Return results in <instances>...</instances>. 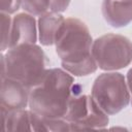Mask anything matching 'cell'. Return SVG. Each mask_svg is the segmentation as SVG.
Listing matches in <instances>:
<instances>
[{"instance_id": "1", "label": "cell", "mask_w": 132, "mask_h": 132, "mask_svg": "<svg viewBox=\"0 0 132 132\" xmlns=\"http://www.w3.org/2000/svg\"><path fill=\"white\" fill-rule=\"evenodd\" d=\"M93 39L86 23L67 18L56 41V53L64 70L73 76H87L97 71L98 65L92 55Z\"/></svg>"}, {"instance_id": "2", "label": "cell", "mask_w": 132, "mask_h": 132, "mask_svg": "<svg viewBox=\"0 0 132 132\" xmlns=\"http://www.w3.org/2000/svg\"><path fill=\"white\" fill-rule=\"evenodd\" d=\"M74 84V76L63 68H47L42 80L30 90L29 109L41 117L64 119Z\"/></svg>"}, {"instance_id": "3", "label": "cell", "mask_w": 132, "mask_h": 132, "mask_svg": "<svg viewBox=\"0 0 132 132\" xmlns=\"http://www.w3.org/2000/svg\"><path fill=\"white\" fill-rule=\"evenodd\" d=\"M1 78L18 80L31 90L42 80L50 61L41 46L33 43L8 48L1 54Z\"/></svg>"}, {"instance_id": "4", "label": "cell", "mask_w": 132, "mask_h": 132, "mask_svg": "<svg viewBox=\"0 0 132 132\" xmlns=\"http://www.w3.org/2000/svg\"><path fill=\"white\" fill-rule=\"evenodd\" d=\"M91 96L108 116L120 112L131 101L126 76L117 71L99 74L93 82Z\"/></svg>"}, {"instance_id": "5", "label": "cell", "mask_w": 132, "mask_h": 132, "mask_svg": "<svg viewBox=\"0 0 132 132\" xmlns=\"http://www.w3.org/2000/svg\"><path fill=\"white\" fill-rule=\"evenodd\" d=\"M64 119L69 123L71 131L104 129L109 123L108 114L91 95L81 94L80 86L75 84Z\"/></svg>"}, {"instance_id": "6", "label": "cell", "mask_w": 132, "mask_h": 132, "mask_svg": "<svg viewBox=\"0 0 132 132\" xmlns=\"http://www.w3.org/2000/svg\"><path fill=\"white\" fill-rule=\"evenodd\" d=\"M92 55L98 68L117 71L132 62V41L124 35L107 33L93 40Z\"/></svg>"}, {"instance_id": "7", "label": "cell", "mask_w": 132, "mask_h": 132, "mask_svg": "<svg viewBox=\"0 0 132 132\" xmlns=\"http://www.w3.org/2000/svg\"><path fill=\"white\" fill-rule=\"evenodd\" d=\"M30 90L22 82L9 77L1 78L0 107L5 110L22 109L29 105Z\"/></svg>"}, {"instance_id": "8", "label": "cell", "mask_w": 132, "mask_h": 132, "mask_svg": "<svg viewBox=\"0 0 132 132\" xmlns=\"http://www.w3.org/2000/svg\"><path fill=\"white\" fill-rule=\"evenodd\" d=\"M37 39L38 27L35 18L25 11L16 13L12 18L10 47L22 44H33L36 43Z\"/></svg>"}, {"instance_id": "9", "label": "cell", "mask_w": 132, "mask_h": 132, "mask_svg": "<svg viewBox=\"0 0 132 132\" xmlns=\"http://www.w3.org/2000/svg\"><path fill=\"white\" fill-rule=\"evenodd\" d=\"M101 11L111 27H126L132 22V0H103Z\"/></svg>"}, {"instance_id": "10", "label": "cell", "mask_w": 132, "mask_h": 132, "mask_svg": "<svg viewBox=\"0 0 132 132\" xmlns=\"http://www.w3.org/2000/svg\"><path fill=\"white\" fill-rule=\"evenodd\" d=\"M65 22V18L62 13L58 12H47L38 18V39L40 43L44 46H50L55 44L57 35Z\"/></svg>"}, {"instance_id": "11", "label": "cell", "mask_w": 132, "mask_h": 132, "mask_svg": "<svg viewBox=\"0 0 132 132\" xmlns=\"http://www.w3.org/2000/svg\"><path fill=\"white\" fill-rule=\"evenodd\" d=\"M3 131H32L30 109L5 110L1 108Z\"/></svg>"}, {"instance_id": "12", "label": "cell", "mask_w": 132, "mask_h": 132, "mask_svg": "<svg viewBox=\"0 0 132 132\" xmlns=\"http://www.w3.org/2000/svg\"><path fill=\"white\" fill-rule=\"evenodd\" d=\"M32 131H71L69 123L65 119H51L41 117L30 110Z\"/></svg>"}, {"instance_id": "13", "label": "cell", "mask_w": 132, "mask_h": 132, "mask_svg": "<svg viewBox=\"0 0 132 132\" xmlns=\"http://www.w3.org/2000/svg\"><path fill=\"white\" fill-rule=\"evenodd\" d=\"M22 8L33 16H41L51 12L48 0H22Z\"/></svg>"}, {"instance_id": "14", "label": "cell", "mask_w": 132, "mask_h": 132, "mask_svg": "<svg viewBox=\"0 0 132 132\" xmlns=\"http://www.w3.org/2000/svg\"><path fill=\"white\" fill-rule=\"evenodd\" d=\"M11 27H12V18L10 16V14L1 12V46H0V50L2 53L6 52L10 47Z\"/></svg>"}, {"instance_id": "15", "label": "cell", "mask_w": 132, "mask_h": 132, "mask_svg": "<svg viewBox=\"0 0 132 132\" xmlns=\"http://www.w3.org/2000/svg\"><path fill=\"white\" fill-rule=\"evenodd\" d=\"M22 7V0H1V12L7 14L15 13Z\"/></svg>"}, {"instance_id": "16", "label": "cell", "mask_w": 132, "mask_h": 132, "mask_svg": "<svg viewBox=\"0 0 132 132\" xmlns=\"http://www.w3.org/2000/svg\"><path fill=\"white\" fill-rule=\"evenodd\" d=\"M48 1H50V11L51 12L62 13L68 8L71 0H48Z\"/></svg>"}, {"instance_id": "17", "label": "cell", "mask_w": 132, "mask_h": 132, "mask_svg": "<svg viewBox=\"0 0 132 132\" xmlns=\"http://www.w3.org/2000/svg\"><path fill=\"white\" fill-rule=\"evenodd\" d=\"M126 80H127V85H128V88H129V91H130V94H131V97H132V68H130L126 74Z\"/></svg>"}, {"instance_id": "18", "label": "cell", "mask_w": 132, "mask_h": 132, "mask_svg": "<svg viewBox=\"0 0 132 132\" xmlns=\"http://www.w3.org/2000/svg\"><path fill=\"white\" fill-rule=\"evenodd\" d=\"M130 103H131V105H132V97H131V101H130Z\"/></svg>"}]
</instances>
